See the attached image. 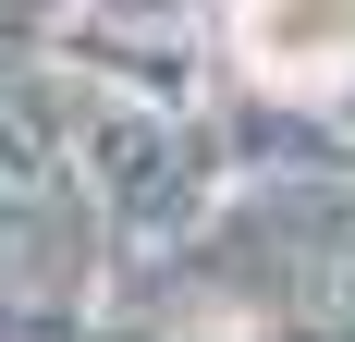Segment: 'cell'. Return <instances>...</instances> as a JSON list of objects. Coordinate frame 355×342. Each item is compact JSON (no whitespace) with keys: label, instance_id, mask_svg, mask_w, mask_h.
Listing matches in <instances>:
<instances>
[{"label":"cell","instance_id":"obj_1","mask_svg":"<svg viewBox=\"0 0 355 342\" xmlns=\"http://www.w3.org/2000/svg\"><path fill=\"white\" fill-rule=\"evenodd\" d=\"M245 73L270 86H343L355 73V0H233Z\"/></svg>","mask_w":355,"mask_h":342}]
</instances>
